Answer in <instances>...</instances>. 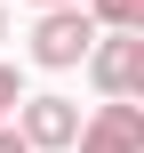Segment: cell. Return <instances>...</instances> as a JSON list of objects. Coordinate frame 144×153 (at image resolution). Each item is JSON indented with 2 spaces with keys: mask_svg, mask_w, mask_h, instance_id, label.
I'll return each mask as SVG.
<instances>
[{
  "mask_svg": "<svg viewBox=\"0 0 144 153\" xmlns=\"http://www.w3.org/2000/svg\"><path fill=\"white\" fill-rule=\"evenodd\" d=\"M80 65H88V81L104 97H136L144 89V24H96Z\"/></svg>",
  "mask_w": 144,
  "mask_h": 153,
  "instance_id": "cell-1",
  "label": "cell"
},
{
  "mask_svg": "<svg viewBox=\"0 0 144 153\" xmlns=\"http://www.w3.org/2000/svg\"><path fill=\"white\" fill-rule=\"evenodd\" d=\"M16 97H24V81H16V65H0V121L16 113Z\"/></svg>",
  "mask_w": 144,
  "mask_h": 153,
  "instance_id": "cell-6",
  "label": "cell"
},
{
  "mask_svg": "<svg viewBox=\"0 0 144 153\" xmlns=\"http://www.w3.org/2000/svg\"><path fill=\"white\" fill-rule=\"evenodd\" d=\"M32 8H56V0H32Z\"/></svg>",
  "mask_w": 144,
  "mask_h": 153,
  "instance_id": "cell-9",
  "label": "cell"
},
{
  "mask_svg": "<svg viewBox=\"0 0 144 153\" xmlns=\"http://www.w3.org/2000/svg\"><path fill=\"white\" fill-rule=\"evenodd\" d=\"M0 153H32V145H24V129H16V121H0Z\"/></svg>",
  "mask_w": 144,
  "mask_h": 153,
  "instance_id": "cell-7",
  "label": "cell"
},
{
  "mask_svg": "<svg viewBox=\"0 0 144 153\" xmlns=\"http://www.w3.org/2000/svg\"><path fill=\"white\" fill-rule=\"evenodd\" d=\"M96 24H144V0H88Z\"/></svg>",
  "mask_w": 144,
  "mask_h": 153,
  "instance_id": "cell-5",
  "label": "cell"
},
{
  "mask_svg": "<svg viewBox=\"0 0 144 153\" xmlns=\"http://www.w3.org/2000/svg\"><path fill=\"white\" fill-rule=\"evenodd\" d=\"M88 40H96V16H88L80 0H56V8H40V24H32V65H40V73H72V65L88 56Z\"/></svg>",
  "mask_w": 144,
  "mask_h": 153,
  "instance_id": "cell-2",
  "label": "cell"
},
{
  "mask_svg": "<svg viewBox=\"0 0 144 153\" xmlns=\"http://www.w3.org/2000/svg\"><path fill=\"white\" fill-rule=\"evenodd\" d=\"M72 153H144V105L136 97H104L96 113H80Z\"/></svg>",
  "mask_w": 144,
  "mask_h": 153,
  "instance_id": "cell-3",
  "label": "cell"
},
{
  "mask_svg": "<svg viewBox=\"0 0 144 153\" xmlns=\"http://www.w3.org/2000/svg\"><path fill=\"white\" fill-rule=\"evenodd\" d=\"M16 129H24V145L32 153H72V137H80V105L72 97H16V113H8Z\"/></svg>",
  "mask_w": 144,
  "mask_h": 153,
  "instance_id": "cell-4",
  "label": "cell"
},
{
  "mask_svg": "<svg viewBox=\"0 0 144 153\" xmlns=\"http://www.w3.org/2000/svg\"><path fill=\"white\" fill-rule=\"evenodd\" d=\"M0 40H8V0H0Z\"/></svg>",
  "mask_w": 144,
  "mask_h": 153,
  "instance_id": "cell-8",
  "label": "cell"
}]
</instances>
